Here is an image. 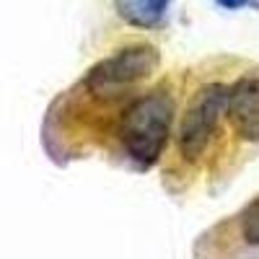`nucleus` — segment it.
<instances>
[{"label": "nucleus", "instance_id": "obj_1", "mask_svg": "<svg viewBox=\"0 0 259 259\" xmlns=\"http://www.w3.org/2000/svg\"><path fill=\"white\" fill-rule=\"evenodd\" d=\"M174 122V99L168 91H150L122 112L119 140L124 153L140 166H153L161 156L171 135Z\"/></svg>", "mask_w": 259, "mask_h": 259}, {"label": "nucleus", "instance_id": "obj_2", "mask_svg": "<svg viewBox=\"0 0 259 259\" xmlns=\"http://www.w3.org/2000/svg\"><path fill=\"white\" fill-rule=\"evenodd\" d=\"M158 50L150 45H130L96 62L85 75V89L99 99H114L124 89L150 78L158 70Z\"/></svg>", "mask_w": 259, "mask_h": 259}, {"label": "nucleus", "instance_id": "obj_3", "mask_svg": "<svg viewBox=\"0 0 259 259\" xmlns=\"http://www.w3.org/2000/svg\"><path fill=\"white\" fill-rule=\"evenodd\" d=\"M226 99L228 85L223 83H210L194 96L179 124V156L184 161H197L205 153L218 122L226 117Z\"/></svg>", "mask_w": 259, "mask_h": 259}, {"label": "nucleus", "instance_id": "obj_4", "mask_svg": "<svg viewBox=\"0 0 259 259\" xmlns=\"http://www.w3.org/2000/svg\"><path fill=\"white\" fill-rule=\"evenodd\" d=\"M226 117L241 140L259 143V78H239L226 99Z\"/></svg>", "mask_w": 259, "mask_h": 259}, {"label": "nucleus", "instance_id": "obj_5", "mask_svg": "<svg viewBox=\"0 0 259 259\" xmlns=\"http://www.w3.org/2000/svg\"><path fill=\"white\" fill-rule=\"evenodd\" d=\"M168 3L171 0H114V11L130 26L153 29L163 24Z\"/></svg>", "mask_w": 259, "mask_h": 259}, {"label": "nucleus", "instance_id": "obj_6", "mask_svg": "<svg viewBox=\"0 0 259 259\" xmlns=\"http://www.w3.org/2000/svg\"><path fill=\"white\" fill-rule=\"evenodd\" d=\"M241 233L246 244H259V200L246 207L244 218H241Z\"/></svg>", "mask_w": 259, "mask_h": 259}, {"label": "nucleus", "instance_id": "obj_7", "mask_svg": "<svg viewBox=\"0 0 259 259\" xmlns=\"http://www.w3.org/2000/svg\"><path fill=\"white\" fill-rule=\"evenodd\" d=\"M215 6H221L223 11H244V8L259 11V0H215Z\"/></svg>", "mask_w": 259, "mask_h": 259}]
</instances>
